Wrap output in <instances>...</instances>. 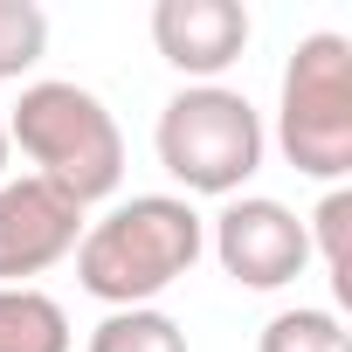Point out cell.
<instances>
[{
    "instance_id": "4",
    "label": "cell",
    "mask_w": 352,
    "mask_h": 352,
    "mask_svg": "<svg viewBox=\"0 0 352 352\" xmlns=\"http://www.w3.org/2000/svg\"><path fill=\"white\" fill-rule=\"evenodd\" d=\"M276 145L311 180H345L352 173V42L345 35H304L283 69L276 104Z\"/></svg>"
},
{
    "instance_id": "3",
    "label": "cell",
    "mask_w": 352,
    "mask_h": 352,
    "mask_svg": "<svg viewBox=\"0 0 352 352\" xmlns=\"http://www.w3.org/2000/svg\"><path fill=\"white\" fill-rule=\"evenodd\" d=\"M159 166L187 194H242L263 166V118L242 90L187 83L159 111Z\"/></svg>"
},
{
    "instance_id": "8",
    "label": "cell",
    "mask_w": 352,
    "mask_h": 352,
    "mask_svg": "<svg viewBox=\"0 0 352 352\" xmlns=\"http://www.w3.org/2000/svg\"><path fill=\"white\" fill-rule=\"evenodd\" d=\"M0 352H69V318L35 283H0Z\"/></svg>"
},
{
    "instance_id": "9",
    "label": "cell",
    "mask_w": 352,
    "mask_h": 352,
    "mask_svg": "<svg viewBox=\"0 0 352 352\" xmlns=\"http://www.w3.org/2000/svg\"><path fill=\"white\" fill-rule=\"evenodd\" d=\"M90 352H187V331L173 324L166 311L138 304V311H111L90 331Z\"/></svg>"
},
{
    "instance_id": "7",
    "label": "cell",
    "mask_w": 352,
    "mask_h": 352,
    "mask_svg": "<svg viewBox=\"0 0 352 352\" xmlns=\"http://www.w3.org/2000/svg\"><path fill=\"white\" fill-rule=\"evenodd\" d=\"M152 42L180 76L214 83L249 49V8H235V0H159L152 8Z\"/></svg>"
},
{
    "instance_id": "5",
    "label": "cell",
    "mask_w": 352,
    "mask_h": 352,
    "mask_svg": "<svg viewBox=\"0 0 352 352\" xmlns=\"http://www.w3.org/2000/svg\"><path fill=\"white\" fill-rule=\"evenodd\" d=\"M208 242H214V263H221L242 290H283V283H297V276L311 270V228H304L283 201H270V194L228 201V208L214 214Z\"/></svg>"
},
{
    "instance_id": "6",
    "label": "cell",
    "mask_w": 352,
    "mask_h": 352,
    "mask_svg": "<svg viewBox=\"0 0 352 352\" xmlns=\"http://www.w3.org/2000/svg\"><path fill=\"white\" fill-rule=\"evenodd\" d=\"M83 242V208L49 180H0V283H28Z\"/></svg>"
},
{
    "instance_id": "10",
    "label": "cell",
    "mask_w": 352,
    "mask_h": 352,
    "mask_svg": "<svg viewBox=\"0 0 352 352\" xmlns=\"http://www.w3.org/2000/svg\"><path fill=\"white\" fill-rule=\"evenodd\" d=\"M256 352H352V338H345L338 311H304L297 304V311H276L263 324Z\"/></svg>"
},
{
    "instance_id": "11",
    "label": "cell",
    "mask_w": 352,
    "mask_h": 352,
    "mask_svg": "<svg viewBox=\"0 0 352 352\" xmlns=\"http://www.w3.org/2000/svg\"><path fill=\"white\" fill-rule=\"evenodd\" d=\"M49 49V14L35 0H0V83H21Z\"/></svg>"
},
{
    "instance_id": "13",
    "label": "cell",
    "mask_w": 352,
    "mask_h": 352,
    "mask_svg": "<svg viewBox=\"0 0 352 352\" xmlns=\"http://www.w3.org/2000/svg\"><path fill=\"white\" fill-rule=\"evenodd\" d=\"M8 152L14 145H8V111H0V180H8Z\"/></svg>"
},
{
    "instance_id": "12",
    "label": "cell",
    "mask_w": 352,
    "mask_h": 352,
    "mask_svg": "<svg viewBox=\"0 0 352 352\" xmlns=\"http://www.w3.org/2000/svg\"><path fill=\"white\" fill-rule=\"evenodd\" d=\"M304 228H318V249H324V276H331V297H338V304H352V256H345V228H352V194H345V187H331V194L318 201V214H311Z\"/></svg>"
},
{
    "instance_id": "1",
    "label": "cell",
    "mask_w": 352,
    "mask_h": 352,
    "mask_svg": "<svg viewBox=\"0 0 352 352\" xmlns=\"http://www.w3.org/2000/svg\"><path fill=\"white\" fill-rule=\"evenodd\" d=\"M201 249H208V221L194 214V201H180V194H131L124 208H111L104 221L83 228L76 276L111 311H138L159 290L180 283L201 263Z\"/></svg>"
},
{
    "instance_id": "2",
    "label": "cell",
    "mask_w": 352,
    "mask_h": 352,
    "mask_svg": "<svg viewBox=\"0 0 352 352\" xmlns=\"http://www.w3.org/2000/svg\"><path fill=\"white\" fill-rule=\"evenodd\" d=\"M8 145H21L35 159V180H49L76 208L118 194V180H124L118 118L83 83H28L21 104L8 111Z\"/></svg>"
}]
</instances>
